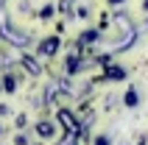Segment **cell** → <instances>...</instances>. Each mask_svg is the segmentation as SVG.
Here are the masks:
<instances>
[{
    "label": "cell",
    "mask_w": 148,
    "mask_h": 145,
    "mask_svg": "<svg viewBox=\"0 0 148 145\" xmlns=\"http://www.w3.org/2000/svg\"><path fill=\"white\" fill-rule=\"evenodd\" d=\"M59 120L64 123V129L70 131V134H75V131H78V120H75L70 112H59Z\"/></svg>",
    "instance_id": "cell-2"
},
{
    "label": "cell",
    "mask_w": 148,
    "mask_h": 145,
    "mask_svg": "<svg viewBox=\"0 0 148 145\" xmlns=\"http://www.w3.org/2000/svg\"><path fill=\"white\" fill-rule=\"evenodd\" d=\"M3 81H6V84H3V89H8V92H14V87H17V84H14V78H11V75H6Z\"/></svg>",
    "instance_id": "cell-8"
},
{
    "label": "cell",
    "mask_w": 148,
    "mask_h": 145,
    "mask_svg": "<svg viewBox=\"0 0 148 145\" xmlns=\"http://www.w3.org/2000/svg\"><path fill=\"white\" fill-rule=\"evenodd\" d=\"M23 64L28 67V70H31V72H39V64H36V62H34L31 56H25V59H23Z\"/></svg>",
    "instance_id": "cell-7"
},
{
    "label": "cell",
    "mask_w": 148,
    "mask_h": 145,
    "mask_svg": "<svg viewBox=\"0 0 148 145\" xmlns=\"http://www.w3.org/2000/svg\"><path fill=\"white\" fill-rule=\"evenodd\" d=\"M112 3H123V0H112Z\"/></svg>",
    "instance_id": "cell-11"
},
{
    "label": "cell",
    "mask_w": 148,
    "mask_h": 145,
    "mask_svg": "<svg viewBox=\"0 0 148 145\" xmlns=\"http://www.w3.org/2000/svg\"><path fill=\"white\" fill-rule=\"evenodd\" d=\"M36 131H39L42 137H50V134H53V126H50V123H39V126H36Z\"/></svg>",
    "instance_id": "cell-5"
},
{
    "label": "cell",
    "mask_w": 148,
    "mask_h": 145,
    "mask_svg": "<svg viewBox=\"0 0 148 145\" xmlns=\"http://www.w3.org/2000/svg\"><path fill=\"white\" fill-rule=\"evenodd\" d=\"M123 103L129 106V109H132V106H137V92H134V89H129V92H126V98H123Z\"/></svg>",
    "instance_id": "cell-4"
},
{
    "label": "cell",
    "mask_w": 148,
    "mask_h": 145,
    "mask_svg": "<svg viewBox=\"0 0 148 145\" xmlns=\"http://www.w3.org/2000/svg\"><path fill=\"white\" fill-rule=\"evenodd\" d=\"M95 39H98V31H87V34H81V39H78V42L87 45V42H95Z\"/></svg>",
    "instance_id": "cell-6"
},
{
    "label": "cell",
    "mask_w": 148,
    "mask_h": 145,
    "mask_svg": "<svg viewBox=\"0 0 148 145\" xmlns=\"http://www.w3.org/2000/svg\"><path fill=\"white\" fill-rule=\"evenodd\" d=\"M143 8H145V11H148V0H145V3H143Z\"/></svg>",
    "instance_id": "cell-10"
},
{
    "label": "cell",
    "mask_w": 148,
    "mask_h": 145,
    "mask_svg": "<svg viewBox=\"0 0 148 145\" xmlns=\"http://www.w3.org/2000/svg\"><path fill=\"white\" fill-rule=\"evenodd\" d=\"M103 78H126V70H123V67H117V64H106Z\"/></svg>",
    "instance_id": "cell-3"
},
{
    "label": "cell",
    "mask_w": 148,
    "mask_h": 145,
    "mask_svg": "<svg viewBox=\"0 0 148 145\" xmlns=\"http://www.w3.org/2000/svg\"><path fill=\"white\" fill-rule=\"evenodd\" d=\"M59 45H62V39H59V36H50V39H45L42 42V56H53V53H56L59 50Z\"/></svg>",
    "instance_id": "cell-1"
},
{
    "label": "cell",
    "mask_w": 148,
    "mask_h": 145,
    "mask_svg": "<svg viewBox=\"0 0 148 145\" xmlns=\"http://www.w3.org/2000/svg\"><path fill=\"white\" fill-rule=\"evenodd\" d=\"M95 145H109V140L106 137H98V140H95Z\"/></svg>",
    "instance_id": "cell-9"
}]
</instances>
